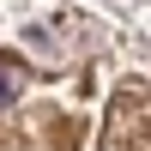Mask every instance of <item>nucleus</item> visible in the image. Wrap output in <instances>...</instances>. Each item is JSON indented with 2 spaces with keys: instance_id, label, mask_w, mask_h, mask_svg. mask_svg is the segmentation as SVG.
Listing matches in <instances>:
<instances>
[{
  "instance_id": "nucleus-1",
  "label": "nucleus",
  "mask_w": 151,
  "mask_h": 151,
  "mask_svg": "<svg viewBox=\"0 0 151 151\" xmlns=\"http://www.w3.org/2000/svg\"><path fill=\"white\" fill-rule=\"evenodd\" d=\"M24 85H30V73H24L18 60H0V103H18Z\"/></svg>"
}]
</instances>
